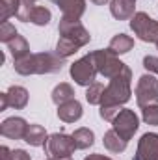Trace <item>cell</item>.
I'll return each instance as SVG.
<instances>
[{
  "mask_svg": "<svg viewBox=\"0 0 158 160\" xmlns=\"http://www.w3.org/2000/svg\"><path fill=\"white\" fill-rule=\"evenodd\" d=\"M58 32H60V39L56 45V54H60L62 58L73 56L78 48L86 47L91 41L89 32L84 28V24L80 21L62 19L58 24Z\"/></svg>",
  "mask_w": 158,
  "mask_h": 160,
  "instance_id": "1",
  "label": "cell"
},
{
  "mask_svg": "<svg viewBox=\"0 0 158 160\" xmlns=\"http://www.w3.org/2000/svg\"><path fill=\"white\" fill-rule=\"evenodd\" d=\"M63 65H65V58H62L56 52H37V54H30L19 62H13L15 71L22 77L58 73V71H62Z\"/></svg>",
  "mask_w": 158,
  "mask_h": 160,
  "instance_id": "2",
  "label": "cell"
},
{
  "mask_svg": "<svg viewBox=\"0 0 158 160\" xmlns=\"http://www.w3.org/2000/svg\"><path fill=\"white\" fill-rule=\"evenodd\" d=\"M130 86H132V71L128 67H125L123 73L114 77L110 80V84L106 86L101 106H119L121 108L125 102L130 101V95H132Z\"/></svg>",
  "mask_w": 158,
  "mask_h": 160,
  "instance_id": "3",
  "label": "cell"
},
{
  "mask_svg": "<svg viewBox=\"0 0 158 160\" xmlns=\"http://www.w3.org/2000/svg\"><path fill=\"white\" fill-rule=\"evenodd\" d=\"M43 147H45V153L50 158H71L77 151V143H75L73 136L63 134V132L50 134Z\"/></svg>",
  "mask_w": 158,
  "mask_h": 160,
  "instance_id": "4",
  "label": "cell"
},
{
  "mask_svg": "<svg viewBox=\"0 0 158 160\" xmlns=\"http://www.w3.org/2000/svg\"><path fill=\"white\" fill-rule=\"evenodd\" d=\"M93 56V62L97 65V71L104 77V78H114L117 77L119 73H123V69L126 67L121 60L117 58V54H114L110 48H102V50H93L91 52Z\"/></svg>",
  "mask_w": 158,
  "mask_h": 160,
  "instance_id": "5",
  "label": "cell"
},
{
  "mask_svg": "<svg viewBox=\"0 0 158 160\" xmlns=\"http://www.w3.org/2000/svg\"><path fill=\"white\" fill-rule=\"evenodd\" d=\"M130 28L134 32V36H138L140 41L145 43H158V21L151 19L147 13L138 11L132 19H130Z\"/></svg>",
  "mask_w": 158,
  "mask_h": 160,
  "instance_id": "6",
  "label": "cell"
},
{
  "mask_svg": "<svg viewBox=\"0 0 158 160\" xmlns=\"http://www.w3.org/2000/svg\"><path fill=\"white\" fill-rule=\"evenodd\" d=\"M97 65H95V62H93V56H91V52L89 54H86L84 58H80L77 60L75 63H71V67H69V75H71V78L75 80L78 86H91L93 82H95V77H97Z\"/></svg>",
  "mask_w": 158,
  "mask_h": 160,
  "instance_id": "7",
  "label": "cell"
},
{
  "mask_svg": "<svg viewBox=\"0 0 158 160\" xmlns=\"http://www.w3.org/2000/svg\"><path fill=\"white\" fill-rule=\"evenodd\" d=\"M136 102L140 108L158 104V80L149 73L138 78L136 84Z\"/></svg>",
  "mask_w": 158,
  "mask_h": 160,
  "instance_id": "8",
  "label": "cell"
},
{
  "mask_svg": "<svg viewBox=\"0 0 158 160\" xmlns=\"http://www.w3.org/2000/svg\"><path fill=\"white\" fill-rule=\"evenodd\" d=\"M112 127H114V130L117 132L123 140L128 142V140H132V136L140 128V118L134 114V110L123 108L117 114V118L112 121Z\"/></svg>",
  "mask_w": 158,
  "mask_h": 160,
  "instance_id": "9",
  "label": "cell"
},
{
  "mask_svg": "<svg viewBox=\"0 0 158 160\" xmlns=\"http://www.w3.org/2000/svg\"><path fill=\"white\" fill-rule=\"evenodd\" d=\"M132 160H158V134L156 132H145L140 142L138 149Z\"/></svg>",
  "mask_w": 158,
  "mask_h": 160,
  "instance_id": "10",
  "label": "cell"
},
{
  "mask_svg": "<svg viewBox=\"0 0 158 160\" xmlns=\"http://www.w3.org/2000/svg\"><path fill=\"white\" fill-rule=\"evenodd\" d=\"M26 130H28V123L22 118H7V119L2 121L0 125V134L4 138H9V140H24L26 136Z\"/></svg>",
  "mask_w": 158,
  "mask_h": 160,
  "instance_id": "11",
  "label": "cell"
},
{
  "mask_svg": "<svg viewBox=\"0 0 158 160\" xmlns=\"http://www.w3.org/2000/svg\"><path fill=\"white\" fill-rule=\"evenodd\" d=\"M62 9V19L80 21V17L86 13V0H50Z\"/></svg>",
  "mask_w": 158,
  "mask_h": 160,
  "instance_id": "12",
  "label": "cell"
},
{
  "mask_svg": "<svg viewBox=\"0 0 158 160\" xmlns=\"http://www.w3.org/2000/svg\"><path fill=\"white\" fill-rule=\"evenodd\" d=\"M110 13L117 21H128L136 15V4H134V0H112Z\"/></svg>",
  "mask_w": 158,
  "mask_h": 160,
  "instance_id": "13",
  "label": "cell"
},
{
  "mask_svg": "<svg viewBox=\"0 0 158 160\" xmlns=\"http://www.w3.org/2000/svg\"><path fill=\"white\" fill-rule=\"evenodd\" d=\"M82 114H84L82 104H80L77 99H71V101H67V102H63V104L58 106V118L62 121H65V123L78 121L82 118Z\"/></svg>",
  "mask_w": 158,
  "mask_h": 160,
  "instance_id": "14",
  "label": "cell"
},
{
  "mask_svg": "<svg viewBox=\"0 0 158 160\" xmlns=\"http://www.w3.org/2000/svg\"><path fill=\"white\" fill-rule=\"evenodd\" d=\"M6 95H7V102H9L11 108H15V110L26 108V104H28V91H26V88H22V86H11L6 91Z\"/></svg>",
  "mask_w": 158,
  "mask_h": 160,
  "instance_id": "15",
  "label": "cell"
},
{
  "mask_svg": "<svg viewBox=\"0 0 158 160\" xmlns=\"http://www.w3.org/2000/svg\"><path fill=\"white\" fill-rule=\"evenodd\" d=\"M48 140V134L47 130L41 127V125H28V130H26V136H24V142L32 147H43Z\"/></svg>",
  "mask_w": 158,
  "mask_h": 160,
  "instance_id": "16",
  "label": "cell"
},
{
  "mask_svg": "<svg viewBox=\"0 0 158 160\" xmlns=\"http://www.w3.org/2000/svg\"><path fill=\"white\" fill-rule=\"evenodd\" d=\"M7 50H9L13 62H19V60H22V58L30 56V45H28V41L24 39L22 36H17L15 39L9 41V43H7Z\"/></svg>",
  "mask_w": 158,
  "mask_h": 160,
  "instance_id": "17",
  "label": "cell"
},
{
  "mask_svg": "<svg viewBox=\"0 0 158 160\" xmlns=\"http://www.w3.org/2000/svg\"><path fill=\"white\" fill-rule=\"evenodd\" d=\"M132 47H134V39L130 38V36H126V34H117V36H114L112 41H110V50L114 52V54H126V52H130L132 50Z\"/></svg>",
  "mask_w": 158,
  "mask_h": 160,
  "instance_id": "18",
  "label": "cell"
},
{
  "mask_svg": "<svg viewBox=\"0 0 158 160\" xmlns=\"http://www.w3.org/2000/svg\"><path fill=\"white\" fill-rule=\"evenodd\" d=\"M102 143H104V147H106L110 153H123V151L126 149V143H128V142L123 140L117 132L112 128V130H108V132L104 134Z\"/></svg>",
  "mask_w": 158,
  "mask_h": 160,
  "instance_id": "19",
  "label": "cell"
},
{
  "mask_svg": "<svg viewBox=\"0 0 158 160\" xmlns=\"http://www.w3.org/2000/svg\"><path fill=\"white\" fill-rule=\"evenodd\" d=\"M71 99H75V89H73L71 84L62 82V84H58V86L52 89V102H54L56 106H60V104H63V102H67V101H71Z\"/></svg>",
  "mask_w": 158,
  "mask_h": 160,
  "instance_id": "20",
  "label": "cell"
},
{
  "mask_svg": "<svg viewBox=\"0 0 158 160\" xmlns=\"http://www.w3.org/2000/svg\"><path fill=\"white\" fill-rule=\"evenodd\" d=\"M71 136H73V140H75V143H77V149H89V147L95 143V134H93V130H89V128H86V127L77 128Z\"/></svg>",
  "mask_w": 158,
  "mask_h": 160,
  "instance_id": "21",
  "label": "cell"
},
{
  "mask_svg": "<svg viewBox=\"0 0 158 160\" xmlns=\"http://www.w3.org/2000/svg\"><path fill=\"white\" fill-rule=\"evenodd\" d=\"M52 19V13L50 9L47 8H41V6H34L32 11H30V17H28V22L36 24V26H47Z\"/></svg>",
  "mask_w": 158,
  "mask_h": 160,
  "instance_id": "22",
  "label": "cell"
},
{
  "mask_svg": "<svg viewBox=\"0 0 158 160\" xmlns=\"http://www.w3.org/2000/svg\"><path fill=\"white\" fill-rule=\"evenodd\" d=\"M22 0H0V19L2 22H7L9 17H17L21 9Z\"/></svg>",
  "mask_w": 158,
  "mask_h": 160,
  "instance_id": "23",
  "label": "cell"
},
{
  "mask_svg": "<svg viewBox=\"0 0 158 160\" xmlns=\"http://www.w3.org/2000/svg\"><path fill=\"white\" fill-rule=\"evenodd\" d=\"M104 84H101V82H93L91 86H87V89H86V101L89 102V104H99L101 106V102H102V95H104Z\"/></svg>",
  "mask_w": 158,
  "mask_h": 160,
  "instance_id": "24",
  "label": "cell"
},
{
  "mask_svg": "<svg viewBox=\"0 0 158 160\" xmlns=\"http://www.w3.org/2000/svg\"><path fill=\"white\" fill-rule=\"evenodd\" d=\"M19 36V32L15 30V26L11 24V22H2V26H0V41L2 43H9L11 39H15Z\"/></svg>",
  "mask_w": 158,
  "mask_h": 160,
  "instance_id": "25",
  "label": "cell"
},
{
  "mask_svg": "<svg viewBox=\"0 0 158 160\" xmlns=\"http://www.w3.org/2000/svg\"><path fill=\"white\" fill-rule=\"evenodd\" d=\"M143 121L147 125H155L158 127V104H151L147 108H143V114H141Z\"/></svg>",
  "mask_w": 158,
  "mask_h": 160,
  "instance_id": "26",
  "label": "cell"
},
{
  "mask_svg": "<svg viewBox=\"0 0 158 160\" xmlns=\"http://www.w3.org/2000/svg\"><path fill=\"white\" fill-rule=\"evenodd\" d=\"M123 108H119V106H101V110H99V116L102 118L104 121H112L117 118V114L121 112Z\"/></svg>",
  "mask_w": 158,
  "mask_h": 160,
  "instance_id": "27",
  "label": "cell"
},
{
  "mask_svg": "<svg viewBox=\"0 0 158 160\" xmlns=\"http://www.w3.org/2000/svg\"><path fill=\"white\" fill-rule=\"evenodd\" d=\"M143 67L151 73V75H158V58L156 56H145L143 58Z\"/></svg>",
  "mask_w": 158,
  "mask_h": 160,
  "instance_id": "28",
  "label": "cell"
},
{
  "mask_svg": "<svg viewBox=\"0 0 158 160\" xmlns=\"http://www.w3.org/2000/svg\"><path fill=\"white\" fill-rule=\"evenodd\" d=\"M13 160H32V157L24 149H15L13 151Z\"/></svg>",
  "mask_w": 158,
  "mask_h": 160,
  "instance_id": "29",
  "label": "cell"
},
{
  "mask_svg": "<svg viewBox=\"0 0 158 160\" xmlns=\"http://www.w3.org/2000/svg\"><path fill=\"white\" fill-rule=\"evenodd\" d=\"M0 160H13V151L6 145L0 147Z\"/></svg>",
  "mask_w": 158,
  "mask_h": 160,
  "instance_id": "30",
  "label": "cell"
},
{
  "mask_svg": "<svg viewBox=\"0 0 158 160\" xmlns=\"http://www.w3.org/2000/svg\"><path fill=\"white\" fill-rule=\"evenodd\" d=\"M7 106H9V102H7V95H6V91H4V93H0V112H4Z\"/></svg>",
  "mask_w": 158,
  "mask_h": 160,
  "instance_id": "31",
  "label": "cell"
},
{
  "mask_svg": "<svg viewBox=\"0 0 158 160\" xmlns=\"http://www.w3.org/2000/svg\"><path fill=\"white\" fill-rule=\"evenodd\" d=\"M84 160H112V158H110V157H106V155H99V153H93V155L86 157Z\"/></svg>",
  "mask_w": 158,
  "mask_h": 160,
  "instance_id": "32",
  "label": "cell"
},
{
  "mask_svg": "<svg viewBox=\"0 0 158 160\" xmlns=\"http://www.w3.org/2000/svg\"><path fill=\"white\" fill-rule=\"evenodd\" d=\"M93 4H97V6H104V4H108V2H112V0H91Z\"/></svg>",
  "mask_w": 158,
  "mask_h": 160,
  "instance_id": "33",
  "label": "cell"
},
{
  "mask_svg": "<svg viewBox=\"0 0 158 160\" xmlns=\"http://www.w3.org/2000/svg\"><path fill=\"white\" fill-rule=\"evenodd\" d=\"M47 160H71V158H50V157H48Z\"/></svg>",
  "mask_w": 158,
  "mask_h": 160,
  "instance_id": "34",
  "label": "cell"
},
{
  "mask_svg": "<svg viewBox=\"0 0 158 160\" xmlns=\"http://www.w3.org/2000/svg\"><path fill=\"white\" fill-rule=\"evenodd\" d=\"M156 50H158V43H156Z\"/></svg>",
  "mask_w": 158,
  "mask_h": 160,
  "instance_id": "35",
  "label": "cell"
},
{
  "mask_svg": "<svg viewBox=\"0 0 158 160\" xmlns=\"http://www.w3.org/2000/svg\"><path fill=\"white\" fill-rule=\"evenodd\" d=\"M134 2H136V0H134Z\"/></svg>",
  "mask_w": 158,
  "mask_h": 160,
  "instance_id": "36",
  "label": "cell"
}]
</instances>
